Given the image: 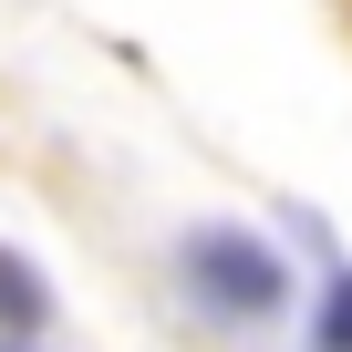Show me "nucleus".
Here are the masks:
<instances>
[{
    "label": "nucleus",
    "mask_w": 352,
    "mask_h": 352,
    "mask_svg": "<svg viewBox=\"0 0 352 352\" xmlns=\"http://www.w3.org/2000/svg\"><path fill=\"white\" fill-rule=\"evenodd\" d=\"M176 270H187V290L208 311H228V321H270L290 300V259L270 239H249V228H197L187 249H176Z\"/></svg>",
    "instance_id": "nucleus-1"
},
{
    "label": "nucleus",
    "mask_w": 352,
    "mask_h": 352,
    "mask_svg": "<svg viewBox=\"0 0 352 352\" xmlns=\"http://www.w3.org/2000/svg\"><path fill=\"white\" fill-rule=\"evenodd\" d=\"M42 321H52L42 270H32L21 249H0V342H42Z\"/></svg>",
    "instance_id": "nucleus-2"
},
{
    "label": "nucleus",
    "mask_w": 352,
    "mask_h": 352,
    "mask_svg": "<svg viewBox=\"0 0 352 352\" xmlns=\"http://www.w3.org/2000/svg\"><path fill=\"white\" fill-rule=\"evenodd\" d=\"M311 352H352V270H321V311H311Z\"/></svg>",
    "instance_id": "nucleus-3"
},
{
    "label": "nucleus",
    "mask_w": 352,
    "mask_h": 352,
    "mask_svg": "<svg viewBox=\"0 0 352 352\" xmlns=\"http://www.w3.org/2000/svg\"><path fill=\"white\" fill-rule=\"evenodd\" d=\"M0 352H32V342H0Z\"/></svg>",
    "instance_id": "nucleus-4"
}]
</instances>
